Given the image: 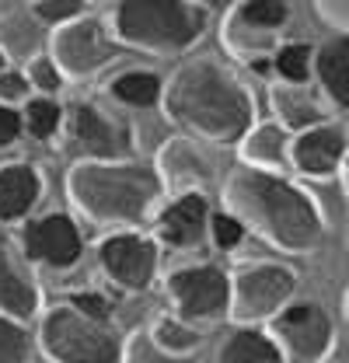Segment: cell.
Here are the masks:
<instances>
[{
  "label": "cell",
  "mask_w": 349,
  "mask_h": 363,
  "mask_svg": "<svg viewBox=\"0 0 349 363\" xmlns=\"http://www.w3.org/2000/svg\"><path fill=\"white\" fill-rule=\"evenodd\" d=\"M192 4H199L206 14H210V11H214V14H227V11H231V7H238L241 0H192Z\"/></svg>",
  "instance_id": "cell-37"
},
{
  "label": "cell",
  "mask_w": 349,
  "mask_h": 363,
  "mask_svg": "<svg viewBox=\"0 0 349 363\" xmlns=\"http://www.w3.org/2000/svg\"><path fill=\"white\" fill-rule=\"evenodd\" d=\"M314 7H318V14L336 28V32H343L349 21V0H314Z\"/></svg>",
  "instance_id": "cell-36"
},
{
  "label": "cell",
  "mask_w": 349,
  "mask_h": 363,
  "mask_svg": "<svg viewBox=\"0 0 349 363\" xmlns=\"http://www.w3.org/2000/svg\"><path fill=\"white\" fill-rule=\"evenodd\" d=\"M0 363H32V335L11 315H0Z\"/></svg>",
  "instance_id": "cell-28"
},
{
  "label": "cell",
  "mask_w": 349,
  "mask_h": 363,
  "mask_svg": "<svg viewBox=\"0 0 349 363\" xmlns=\"http://www.w3.org/2000/svg\"><path fill=\"white\" fill-rule=\"evenodd\" d=\"M67 192L87 220L133 227L150 217L165 185L154 164L123 157V161H77L70 168Z\"/></svg>",
  "instance_id": "cell-3"
},
{
  "label": "cell",
  "mask_w": 349,
  "mask_h": 363,
  "mask_svg": "<svg viewBox=\"0 0 349 363\" xmlns=\"http://www.w3.org/2000/svg\"><path fill=\"white\" fill-rule=\"evenodd\" d=\"M49 60L60 67L63 77H94L112 60H119V43L101 18L81 14L74 21L56 25L49 39Z\"/></svg>",
  "instance_id": "cell-8"
},
{
  "label": "cell",
  "mask_w": 349,
  "mask_h": 363,
  "mask_svg": "<svg viewBox=\"0 0 349 363\" xmlns=\"http://www.w3.org/2000/svg\"><path fill=\"white\" fill-rule=\"evenodd\" d=\"M238 147L248 168L262 172L290 168V130H283L279 123H252V130L238 140Z\"/></svg>",
  "instance_id": "cell-19"
},
{
  "label": "cell",
  "mask_w": 349,
  "mask_h": 363,
  "mask_svg": "<svg viewBox=\"0 0 349 363\" xmlns=\"http://www.w3.org/2000/svg\"><path fill=\"white\" fill-rule=\"evenodd\" d=\"M25 77H28V84H32V88L43 91V94H56V91L63 88V81H67V77L60 74V67H56L49 56H43V52L28 60V70H25Z\"/></svg>",
  "instance_id": "cell-30"
},
{
  "label": "cell",
  "mask_w": 349,
  "mask_h": 363,
  "mask_svg": "<svg viewBox=\"0 0 349 363\" xmlns=\"http://www.w3.org/2000/svg\"><path fill=\"white\" fill-rule=\"evenodd\" d=\"M269 339L283 363H321L332 350L336 325L318 301H290L269 318Z\"/></svg>",
  "instance_id": "cell-7"
},
{
  "label": "cell",
  "mask_w": 349,
  "mask_h": 363,
  "mask_svg": "<svg viewBox=\"0 0 349 363\" xmlns=\"http://www.w3.org/2000/svg\"><path fill=\"white\" fill-rule=\"evenodd\" d=\"M165 116L192 140L238 143L255 123V98L217 60H189L161 88Z\"/></svg>",
  "instance_id": "cell-1"
},
{
  "label": "cell",
  "mask_w": 349,
  "mask_h": 363,
  "mask_svg": "<svg viewBox=\"0 0 349 363\" xmlns=\"http://www.w3.org/2000/svg\"><path fill=\"white\" fill-rule=\"evenodd\" d=\"M70 304L77 308V311H84L91 318H101V321H109L112 318V304L101 297V294H94V290H84V294H74L70 297Z\"/></svg>",
  "instance_id": "cell-34"
},
{
  "label": "cell",
  "mask_w": 349,
  "mask_h": 363,
  "mask_svg": "<svg viewBox=\"0 0 349 363\" xmlns=\"http://www.w3.org/2000/svg\"><path fill=\"white\" fill-rule=\"evenodd\" d=\"M227 210L265 238L272 248L307 255L321 245L325 220L318 213V203L301 185L283 179L279 172L262 168H238L227 179Z\"/></svg>",
  "instance_id": "cell-2"
},
{
  "label": "cell",
  "mask_w": 349,
  "mask_h": 363,
  "mask_svg": "<svg viewBox=\"0 0 349 363\" xmlns=\"http://www.w3.org/2000/svg\"><path fill=\"white\" fill-rule=\"evenodd\" d=\"M39 196H43L39 168H32L25 161L0 164V220L4 224H14V220L28 217L35 210Z\"/></svg>",
  "instance_id": "cell-18"
},
{
  "label": "cell",
  "mask_w": 349,
  "mask_h": 363,
  "mask_svg": "<svg viewBox=\"0 0 349 363\" xmlns=\"http://www.w3.org/2000/svg\"><path fill=\"white\" fill-rule=\"evenodd\" d=\"M241 21L248 25H259V28H269V32H283L287 21H290V7L287 0H241L238 7H231Z\"/></svg>",
  "instance_id": "cell-27"
},
{
  "label": "cell",
  "mask_w": 349,
  "mask_h": 363,
  "mask_svg": "<svg viewBox=\"0 0 349 363\" xmlns=\"http://www.w3.org/2000/svg\"><path fill=\"white\" fill-rule=\"evenodd\" d=\"M297 294V272L279 262H248L231 272V301L227 315L241 325L269 321Z\"/></svg>",
  "instance_id": "cell-6"
},
{
  "label": "cell",
  "mask_w": 349,
  "mask_h": 363,
  "mask_svg": "<svg viewBox=\"0 0 349 363\" xmlns=\"http://www.w3.org/2000/svg\"><path fill=\"white\" fill-rule=\"evenodd\" d=\"M119 363H196V353L174 357V353L161 350V346L150 339V332H133V339L123 346Z\"/></svg>",
  "instance_id": "cell-29"
},
{
  "label": "cell",
  "mask_w": 349,
  "mask_h": 363,
  "mask_svg": "<svg viewBox=\"0 0 349 363\" xmlns=\"http://www.w3.org/2000/svg\"><path fill=\"white\" fill-rule=\"evenodd\" d=\"M4 67H7V56H4V52H0V70H4Z\"/></svg>",
  "instance_id": "cell-38"
},
{
  "label": "cell",
  "mask_w": 349,
  "mask_h": 363,
  "mask_svg": "<svg viewBox=\"0 0 349 363\" xmlns=\"http://www.w3.org/2000/svg\"><path fill=\"white\" fill-rule=\"evenodd\" d=\"M45 45V25L35 11H4L0 14V52L7 60H32Z\"/></svg>",
  "instance_id": "cell-20"
},
{
  "label": "cell",
  "mask_w": 349,
  "mask_h": 363,
  "mask_svg": "<svg viewBox=\"0 0 349 363\" xmlns=\"http://www.w3.org/2000/svg\"><path fill=\"white\" fill-rule=\"evenodd\" d=\"M28 77L21 70H0V105H18V101H28Z\"/></svg>",
  "instance_id": "cell-33"
},
{
  "label": "cell",
  "mask_w": 349,
  "mask_h": 363,
  "mask_svg": "<svg viewBox=\"0 0 349 363\" xmlns=\"http://www.w3.org/2000/svg\"><path fill=\"white\" fill-rule=\"evenodd\" d=\"M98 262L116 286L140 294L154 283L161 252H157V241H150L136 230H116L98 245Z\"/></svg>",
  "instance_id": "cell-10"
},
{
  "label": "cell",
  "mask_w": 349,
  "mask_h": 363,
  "mask_svg": "<svg viewBox=\"0 0 349 363\" xmlns=\"http://www.w3.org/2000/svg\"><path fill=\"white\" fill-rule=\"evenodd\" d=\"M206 224H210L206 196L199 189H189L157 217V238L168 248H192L206 238Z\"/></svg>",
  "instance_id": "cell-16"
},
{
  "label": "cell",
  "mask_w": 349,
  "mask_h": 363,
  "mask_svg": "<svg viewBox=\"0 0 349 363\" xmlns=\"http://www.w3.org/2000/svg\"><path fill=\"white\" fill-rule=\"evenodd\" d=\"M210 14L192 0H119L112 18L116 43L172 56L185 52L206 35Z\"/></svg>",
  "instance_id": "cell-4"
},
{
  "label": "cell",
  "mask_w": 349,
  "mask_h": 363,
  "mask_svg": "<svg viewBox=\"0 0 349 363\" xmlns=\"http://www.w3.org/2000/svg\"><path fill=\"white\" fill-rule=\"evenodd\" d=\"M220 363H283L276 342L269 339V332H259V328H238L223 339L217 353Z\"/></svg>",
  "instance_id": "cell-22"
},
{
  "label": "cell",
  "mask_w": 349,
  "mask_h": 363,
  "mask_svg": "<svg viewBox=\"0 0 349 363\" xmlns=\"http://www.w3.org/2000/svg\"><path fill=\"white\" fill-rule=\"evenodd\" d=\"M206 230L214 234V245H217V248H223V252L238 248V245L245 241V234H248V227L241 224L231 210H227V213H217V217H210Z\"/></svg>",
  "instance_id": "cell-31"
},
{
  "label": "cell",
  "mask_w": 349,
  "mask_h": 363,
  "mask_svg": "<svg viewBox=\"0 0 349 363\" xmlns=\"http://www.w3.org/2000/svg\"><path fill=\"white\" fill-rule=\"evenodd\" d=\"M161 88H165V81L154 74V70H126V74H119L109 91H112V98H119L123 105H133V108H150V105H157L161 101Z\"/></svg>",
  "instance_id": "cell-23"
},
{
  "label": "cell",
  "mask_w": 349,
  "mask_h": 363,
  "mask_svg": "<svg viewBox=\"0 0 349 363\" xmlns=\"http://www.w3.org/2000/svg\"><path fill=\"white\" fill-rule=\"evenodd\" d=\"M311 56L314 49L307 43H283L272 49V67L287 84H304L311 77Z\"/></svg>",
  "instance_id": "cell-26"
},
{
  "label": "cell",
  "mask_w": 349,
  "mask_h": 363,
  "mask_svg": "<svg viewBox=\"0 0 349 363\" xmlns=\"http://www.w3.org/2000/svg\"><path fill=\"white\" fill-rule=\"evenodd\" d=\"M311 74L318 77L325 101L332 108L346 112L349 108V39H346V32H336L332 39H325V43L314 49Z\"/></svg>",
  "instance_id": "cell-17"
},
{
  "label": "cell",
  "mask_w": 349,
  "mask_h": 363,
  "mask_svg": "<svg viewBox=\"0 0 349 363\" xmlns=\"http://www.w3.org/2000/svg\"><path fill=\"white\" fill-rule=\"evenodd\" d=\"M39 342L45 357L56 363H119L123 342L116 328L101 318L77 311L70 301L56 304L43 315Z\"/></svg>",
  "instance_id": "cell-5"
},
{
  "label": "cell",
  "mask_w": 349,
  "mask_h": 363,
  "mask_svg": "<svg viewBox=\"0 0 349 363\" xmlns=\"http://www.w3.org/2000/svg\"><path fill=\"white\" fill-rule=\"evenodd\" d=\"M21 126L35 140H52L63 126V105L52 98V94H39V98H28L25 101V112H21Z\"/></svg>",
  "instance_id": "cell-25"
},
{
  "label": "cell",
  "mask_w": 349,
  "mask_h": 363,
  "mask_svg": "<svg viewBox=\"0 0 349 363\" xmlns=\"http://www.w3.org/2000/svg\"><path fill=\"white\" fill-rule=\"evenodd\" d=\"M150 339H154L161 350L174 353V357H189V353H196L199 342H203L196 321H185V318H178V315L157 318L154 328H150Z\"/></svg>",
  "instance_id": "cell-24"
},
{
  "label": "cell",
  "mask_w": 349,
  "mask_h": 363,
  "mask_svg": "<svg viewBox=\"0 0 349 363\" xmlns=\"http://www.w3.org/2000/svg\"><path fill=\"white\" fill-rule=\"evenodd\" d=\"M39 308H43V290L35 283L28 259L14 248L11 238H0V315L28 321L39 315Z\"/></svg>",
  "instance_id": "cell-14"
},
{
  "label": "cell",
  "mask_w": 349,
  "mask_h": 363,
  "mask_svg": "<svg viewBox=\"0 0 349 363\" xmlns=\"http://www.w3.org/2000/svg\"><path fill=\"white\" fill-rule=\"evenodd\" d=\"M87 7V0H35V18L43 25H63V21H74L81 18Z\"/></svg>",
  "instance_id": "cell-32"
},
{
  "label": "cell",
  "mask_w": 349,
  "mask_h": 363,
  "mask_svg": "<svg viewBox=\"0 0 349 363\" xmlns=\"http://www.w3.org/2000/svg\"><path fill=\"white\" fill-rule=\"evenodd\" d=\"M21 112H14L11 105H0V150L14 147L18 136H21Z\"/></svg>",
  "instance_id": "cell-35"
},
{
  "label": "cell",
  "mask_w": 349,
  "mask_h": 363,
  "mask_svg": "<svg viewBox=\"0 0 349 363\" xmlns=\"http://www.w3.org/2000/svg\"><path fill=\"white\" fill-rule=\"evenodd\" d=\"M157 175H161V185H165V189L174 185V189H182V192H189V189H199V192H203V185L214 182V161L196 147L192 136H174V140H168V143L161 147Z\"/></svg>",
  "instance_id": "cell-15"
},
{
  "label": "cell",
  "mask_w": 349,
  "mask_h": 363,
  "mask_svg": "<svg viewBox=\"0 0 349 363\" xmlns=\"http://www.w3.org/2000/svg\"><path fill=\"white\" fill-rule=\"evenodd\" d=\"M21 255L28 262H43L52 269H70L84 255L81 227L67 213H45L39 220H28L21 230Z\"/></svg>",
  "instance_id": "cell-11"
},
{
  "label": "cell",
  "mask_w": 349,
  "mask_h": 363,
  "mask_svg": "<svg viewBox=\"0 0 349 363\" xmlns=\"http://www.w3.org/2000/svg\"><path fill=\"white\" fill-rule=\"evenodd\" d=\"M70 140H74V150L81 154V161H123L133 154L130 130L119 119L105 116L94 101H81L74 108Z\"/></svg>",
  "instance_id": "cell-12"
},
{
  "label": "cell",
  "mask_w": 349,
  "mask_h": 363,
  "mask_svg": "<svg viewBox=\"0 0 349 363\" xmlns=\"http://www.w3.org/2000/svg\"><path fill=\"white\" fill-rule=\"evenodd\" d=\"M272 108L279 116V126L283 130H297V133L328 119L325 101L314 91H307L304 84H279V88H272Z\"/></svg>",
  "instance_id": "cell-21"
},
{
  "label": "cell",
  "mask_w": 349,
  "mask_h": 363,
  "mask_svg": "<svg viewBox=\"0 0 349 363\" xmlns=\"http://www.w3.org/2000/svg\"><path fill=\"white\" fill-rule=\"evenodd\" d=\"M346 147V126L325 119L290 136V168H297L307 179H328L343 168Z\"/></svg>",
  "instance_id": "cell-13"
},
{
  "label": "cell",
  "mask_w": 349,
  "mask_h": 363,
  "mask_svg": "<svg viewBox=\"0 0 349 363\" xmlns=\"http://www.w3.org/2000/svg\"><path fill=\"white\" fill-rule=\"evenodd\" d=\"M168 297H172L178 318L185 321H214L227 315V301H231V272L220 266L199 262V266H185L168 276Z\"/></svg>",
  "instance_id": "cell-9"
}]
</instances>
